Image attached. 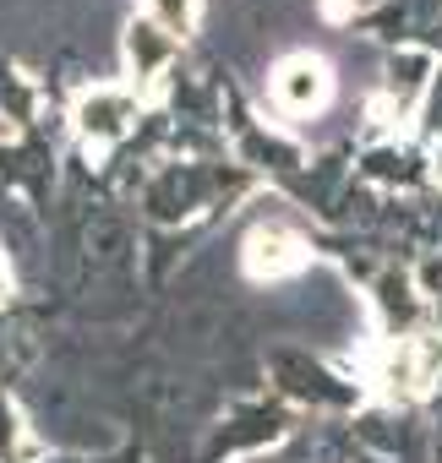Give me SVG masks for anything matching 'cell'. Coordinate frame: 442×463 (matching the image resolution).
<instances>
[{"label":"cell","instance_id":"1","mask_svg":"<svg viewBox=\"0 0 442 463\" xmlns=\"http://www.w3.org/2000/svg\"><path fill=\"white\" fill-rule=\"evenodd\" d=\"M274 104L284 115H317L328 99H333V66L317 55V50H295L274 66Z\"/></svg>","mask_w":442,"mask_h":463},{"label":"cell","instance_id":"3","mask_svg":"<svg viewBox=\"0 0 442 463\" xmlns=\"http://www.w3.org/2000/svg\"><path fill=\"white\" fill-rule=\"evenodd\" d=\"M437 376H442V344L431 333H409L382 354V382L393 398H426Z\"/></svg>","mask_w":442,"mask_h":463},{"label":"cell","instance_id":"6","mask_svg":"<svg viewBox=\"0 0 442 463\" xmlns=\"http://www.w3.org/2000/svg\"><path fill=\"white\" fill-rule=\"evenodd\" d=\"M12 295V268H6V257H0V300Z\"/></svg>","mask_w":442,"mask_h":463},{"label":"cell","instance_id":"5","mask_svg":"<svg viewBox=\"0 0 442 463\" xmlns=\"http://www.w3.org/2000/svg\"><path fill=\"white\" fill-rule=\"evenodd\" d=\"M148 12L159 17V28H164L169 39H186L191 23H197V0H148Z\"/></svg>","mask_w":442,"mask_h":463},{"label":"cell","instance_id":"2","mask_svg":"<svg viewBox=\"0 0 442 463\" xmlns=\"http://www.w3.org/2000/svg\"><path fill=\"white\" fill-rule=\"evenodd\" d=\"M312 262V246L295 235L290 223H257L252 235H246V246H241V268L252 273V279H295L301 268Z\"/></svg>","mask_w":442,"mask_h":463},{"label":"cell","instance_id":"4","mask_svg":"<svg viewBox=\"0 0 442 463\" xmlns=\"http://www.w3.org/2000/svg\"><path fill=\"white\" fill-rule=\"evenodd\" d=\"M131 115H137V104H131L126 93H88V99L77 104V120H82L88 137H120Z\"/></svg>","mask_w":442,"mask_h":463}]
</instances>
